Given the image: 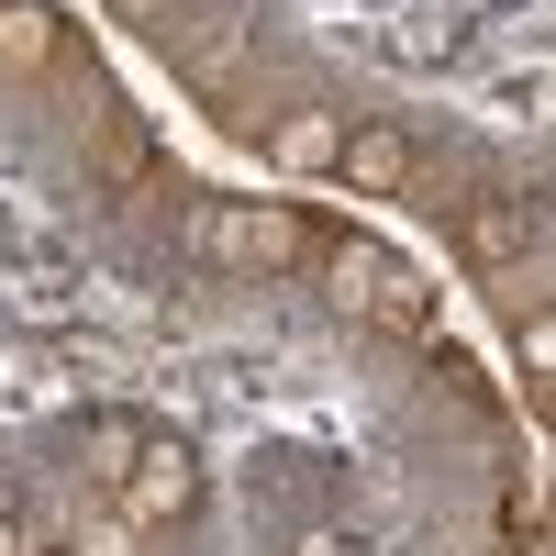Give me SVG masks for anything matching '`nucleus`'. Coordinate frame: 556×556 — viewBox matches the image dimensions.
<instances>
[{
    "label": "nucleus",
    "mask_w": 556,
    "mask_h": 556,
    "mask_svg": "<svg viewBox=\"0 0 556 556\" xmlns=\"http://www.w3.org/2000/svg\"><path fill=\"white\" fill-rule=\"evenodd\" d=\"M323 290H334L345 323H379V334H412V345H434V278L390 256V245H367V235H323Z\"/></svg>",
    "instance_id": "nucleus-1"
},
{
    "label": "nucleus",
    "mask_w": 556,
    "mask_h": 556,
    "mask_svg": "<svg viewBox=\"0 0 556 556\" xmlns=\"http://www.w3.org/2000/svg\"><path fill=\"white\" fill-rule=\"evenodd\" d=\"M190 245H201V256H223V267L278 278V267H312V256H323V223H312L301 201H256V212L190 201Z\"/></svg>",
    "instance_id": "nucleus-2"
},
{
    "label": "nucleus",
    "mask_w": 556,
    "mask_h": 556,
    "mask_svg": "<svg viewBox=\"0 0 556 556\" xmlns=\"http://www.w3.org/2000/svg\"><path fill=\"white\" fill-rule=\"evenodd\" d=\"M112 513H123L134 534L190 523V513H201V456H190V434H156V424H146V445H134V468H123V490H112Z\"/></svg>",
    "instance_id": "nucleus-3"
},
{
    "label": "nucleus",
    "mask_w": 556,
    "mask_h": 556,
    "mask_svg": "<svg viewBox=\"0 0 556 556\" xmlns=\"http://www.w3.org/2000/svg\"><path fill=\"white\" fill-rule=\"evenodd\" d=\"M89 178H101L112 201H134V190H156V134H146V112H123V101H101V123H89Z\"/></svg>",
    "instance_id": "nucleus-4"
},
{
    "label": "nucleus",
    "mask_w": 556,
    "mask_h": 556,
    "mask_svg": "<svg viewBox=\"0 0 556 556\" xmlns=\"http://www.w3.org/2000/svg\"><path fill=\"white\" fill-rule=\"evenodd\" d=\"M412 167H424V146H412L401 123H356L334 146V178L345 190H412Z\"/></svg>",
    "instance_id": "nucleus-5"
},
{
    "label": "nucleus",
    "mask_w": 556,
    "mask_h": 556,
    "mask_svg": "<svg viewBox=\"0 0 556 556\" xmlns=\"http://www.w3.org/2000/svg\"><path fill=\"white\" fill-rule=\"evenodd\" d=\"M456 245H468L479 278L513 267V256H534V201H468V212H456Z\"/></svg>",
    "instance_id": "nucleus-6"
},
{
    "label": "nucleus",
    "mask_w": 556,
    "mask_h": 556,
    "mask_svg": "<svg viewBox=\"0 0 556 556\" xmlns=\"http://www.w3.org/2000/svg\"><path fill=\"white\" fill-rule=\"evenodd\" d=\"M56 56H67L56 0H0V67H12V78H45Z\"/></svg>",
    "instance_id": "nucleus-7"
},
{
    "label": "nucleus",
    "mask_w": 556,
    "mask_h": 556,
    "mask_svg": "<svg viewBox=\"0 0 556 556\" xmlns=\"http://www.w3.org/2000/svg\"><path fill=\"white\" fill-rule=\"evenodd\" d=\"M167 56L190 67L201 89H223V78H235V56H245V12H212V23H167Z\"/></svg>",
    "instance_id": "nucleus-8"
},
{
    "label": "nucleus",
    "mask_w": 556,
    "mask_h": 556,
    "mask_svg": "<svg viewBox=\"0 0 556 556\" xmlns=\"http://www.w3.org/2000/svg\"><path fill=\"white\" fill-rule=\"evenodd\" d=\"M334 146H345V123L323 112V101H301V112H278V123H267V156L290 167V178H323V167H334Z\"/></svg>",
    "instance_id": "nucleus-9"
},
{
    "label": "nucleus",
    "mask_w": 556,
    "mask_h": 556,
    "mask_svg": "<svg viewBox=\"0 0 556 556\" xmlns=\"http://www.w3.org/2000/svg\"><path fill=\"white\" fill-rule=\"evenodd\" d=\"M134 445H146V424H134V412H89V424H78V479L112 501L123 468H134Z\"/></svg>",
    "instance_id": "nucleus-10"
},
{
    "label": "nucleus",
    "mask_w": 556,
    "mask_h": 556,
    "mask_svg": "<svg viewBox=\"0 0 556 556\" xmlns=\"http://www.w3.org/2000/svg\"><path fill=\"white\" fill-rule=\"evenodd\" d=\"M112 12H134V23H156V34H167L178 12H190V0H112Z\"/></svg>",
    "instance_id": "nucleus-11"
},
{
    "label": "nucleus",
    "mask_w": 556,
    "mask_h": 556,
    "mask_svg": "<svg viewBox=\"0 0 556 556\" xmlns=\"http://www.w3.org/2000/svg\"><path fill=\"white\" fill-rule=\"evenodd\" d=\"M0 556H34V534H23V513H0Z\"/></svg>",
    "instance_id": "nucleus-12"
},
{
    "label": "nucleus",
    "mask_w": 556,
    "mask_h": 556,
    "mask_svg": "<svg viewBox=\"0 0 556 556\" xmlns=\"http://www.w3.org/2000/svg\"><path fill=\"white\" fill-rule=\"evenodd\" d=\"M290 556H356V545H345V534H301Z\"/></svg>",
    "instance_id": "nucleus-13"
},
{
    "label": "nucleus",
    "mask_w": 556,
    "mask_h": 556,
    "mask_svg": "<svg viewBox=\"0 0 556 556\" xmlns=\"http://www.w3.org/2000/svg\"><path fill=\"white\" fill-rule=\"evenodd\" d=\"M34 556H67V545H34Z\"/></svg>",
    "instance_id": "nucleus-14"
}]
</instances>
